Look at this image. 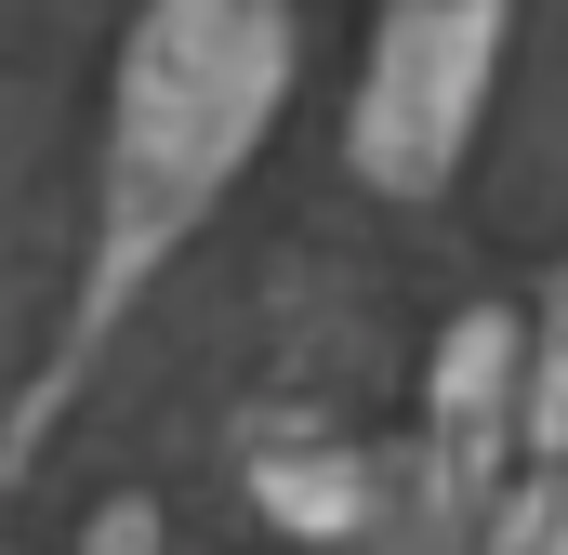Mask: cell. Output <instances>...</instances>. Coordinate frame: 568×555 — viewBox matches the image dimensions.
<instances>
[{
  "instance_id": "7a4b0ae2",
  "label": "cell",
  "mask_w": 568,
  "mask_h": 555,
  "mask_svg": "<svg viewBox=\"0 0 568 555\" xmlns=\"http://www.w3.org/2000/svg\"><path fill=\"white\" fill-rule=\"evenodd\" d=\"M503 40H516V0H384V13H371V53H357V107H344L357 185L436 199V185L476 159Z\"/></svg>"
},
{
  "instance_id": "6da1fadb",
  "label": "cell",
  "mask_w": 568,
  "mask_h": 555,
  "mask_svg": "<svg viewBox=\"0 0 568 555\" xmlns=\"http://www.w3.org/2000/svg\"><path fill=\"white\" fill-rule=\"evenodd\" d=\"M278 93H291V0H133L120 80H106V145H93V265H80V304H67L40 397L13 423V463L40 450L53 397L106 357V331L159 291V265L265 159Z\"/></svg>"
},
{
  "instance_id": "277c9868",
  "label": "cell",
  "mask_w": 568,
  "mask_h": 555,
  "mask_svg": "<svg viewBox=\"0 0 568 555\" xmlns=\"http://www.w3.org/2000/svg\"><path fill=\"white\" fill-rule=\"evenodd\" d=\"M252 490H265L278 529H344V516L371 503V463H357V450H317V463H265Z\"/></svg>"
},
{
  "instance_id": "5b68a950",
  "label": "cell",
  "mask_w": 568,
  "mask_h": 555,
  "mask_svg": "<svg viewBox=\"0 0 568 555\" xmlns=\"http://www.w3.org/2000/svg\"><path fill=\"white\" fill-rule=\"evenodd\" d=\"M529 450L568 463V265L542 291V317H529Z\"/></svg>"
},
{
  "instance_id": "8992f818",
  "label": "cell",
  "mask_w": 568,
  "mask_h": 555,
  "mask_svg": "<svg viewBox=\"0 0 568 555\" xmlns=\"http://www.w3.org/2000/svg\"><path fill=\"white\" fill-rule=\"evenodd\" d=\"M476 555H568V463H542L529 490H503L489 529H476Z\"/></svg>"
},
{
  "instance_id": "52a82bcc",
  "label": "cell",
  "mask_w": 568,
  "mask_h": 555,
  "mask_svg": "<svg viewBox=\"0 0 568 555\" xmlns=\"http://www.w3.org/2000/svg\"><path fill=\"white\" fill-rule=\"evenodd\" d=\"M67 555H172V543H159V503H145V490H120V503H106Z\"/></svg>"
},
{
  "instance_id": "3957f363",
  "label": "cell",
  "mask_w": 568,
  "mask_h": 555,
  "mask_svg": "<svg viewBox=\"0 0 568 555\" xmlns=\"http://www.w3.org/2000/svg\"><path fill=\"white\" fill-rule=\"evenodd\" d=\"M529 436V331L503 304H463L424 371V503L436 529H489V490Z\"/></svg>"
}]
</instances>
